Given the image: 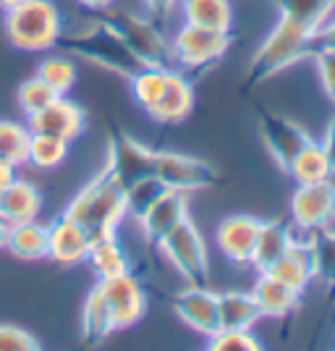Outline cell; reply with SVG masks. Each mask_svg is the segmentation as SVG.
Instances as JSON below:
<instances>
[{
  "instance_id": "6da1fadb",
  "label": "cell",
  "mask_w": 335,
  "mask_h": 351,
  "mask_svg": "<svg viewBox=\"0 0 335 351\" xmlns=\"http://www.w3.org/2000/svg\"><path fill=\"white\" fill-rule=\"evenodd\" d=\"M63 215L76 220L92 239L116 234L118 223L126 218V186L105 168L73 197Z\"/></svg>"
},
{
  "instance_id": "7a4b0ae2",
  "label": "cell",
  "mask_w": 335,
  "mask_h": 351,
  "mask_svg": "<svg viewBox=\"0 0 335 351\" xmlns=\"http://www.w3.org/2000/svg\"><path fill=\"white\" fill-rule=\"evenodd\" d=\"M317 32L291 21V19H283L275 24V29L270 32L262 40V45L257 47L254 58L249 63V79H267L273 73H280L283 69H288L296 60L312 56V50L317 47Z\"/></svg>"
},
{
  "instance_id": "3957f363",
  "label": "cell",
  "mask_w": 335,
  "mask_h": 351,
  "mask_svg": "<svg viewBox=\"0 0 335 351\" xmlns=\"http://www.w3.org/2000/svg\"><path fill=\"white\" fill-rule=\"evenodd\" d=\"M5 32L18 50L40 53L60 43L63 19L53 0H21L5 11Z\"/></svg>"
},
{
  "instance_id": "277c9868",
  "label": "cell",
  "mask_w": 335,
  "mask_h": 351,
  "mask_svg": "<svg viewBox=\"0 0 335 351\" xmlns=\"http://www.w3.org/2000/svg\"><path fill=\"white\" fill-rule=\"evenodd\" d=\"M71 47L76 56L97 63L102 69H110V71L121 73V76H132L134 71L142 69V63L136 60L132 50L123 45V40L116 34V29L108 24V21H100V24H92L87 29L76 32L69 37Z\"/></svg>"
},
{
  "instance_id": "5b68a950",
  "label": "cell",
  "mask_w": 335,
  "mask_h": 351,
  "mask_svg": "<svg viewBox=\"0 0 335 351\" xmlns=\"http://www.w3.org/2000/svg\"><path fill=\"white\" fill-rule=\"evenodd\" d=\"M123 45L132 50L142 66H168L171 63V40H165L155 19L129 14V11H113L105 19Z\"/></svg>"
},
{
  "instance_id": "8992f818",
  "label": "cell",
  "mask_w": 335,
  "mask_h": 351,
  "mask_svg": "<svg viewBox=\"0 0 335 351\" xmlns=\"http://www.w3.org/2000/svg\"><path fill=\"white\" fill-rule=\"evenodd\" d=\"M231 47V32L207 29L197 24H186L171 40V60L186 71H202L218 63Z\"/></svg>"
},
{
  "instance_id": "52a82bcc",
  "label": "cell",
  "mask_w": 335,
  "mask_h": 351,
  "mask_svg": "<svg viewBox=\"0 0 335 351\" xmlns=\"http://www.w3.org/2000/svg\"><path fill=\"white\" fill-rule=\"evenodd\" d=\"M158 247L162 249L168 263L173 265L186 283H207V270H210L207 244H204L199 228L191 223V218L175 226Z\"/></svg>"
},
{
  "instance_id": "ba28073f",
  "label": "cell",
  "mask_w": 335,
  "mask_h": 351,
  "mask_svg": "<svg viewBox=\"0 0 335 351\" xmlns=\"http://www.w3.org/2000/svg\"><path fill=\"white\" fill-rule=\"evenodd\" d=\"M152 176L160 178L168 189L173 191H199V189H212L218 184V171L207 160L191 158L184 152H158L155 149V168Z\"/></svg>"
},
{
  "instance_id": "9c48e42d",
  "label": "cell",
  "mask_w": 335,
  "mask_h": 351,
  "mask_svg": "<svg viewBox=\"0 0 335 351\" xmlns=\"http://www.w3.org/2000/svg\"><path fill=\"white\" fill-rule=\"evenodd\" d=\"M291 218L301 234H317L335 220V181L296 184L291 197Z\"/></svg>"
},
{
  "instance_id": "30bf717a",
  "label": "cell",
  "mask_w": 335,
  "mask_h": 351,
  "mask_svg": "<svg viewBox=\"0 0 335 351\" xmlns=\"http://www.w3.org/2000/svg\"><path fill=\"white\" fill-rule=\"evenodd\" d=\"M97 289H100L102 299L108 304V312H110V320H113L116 330L132 328L134 322L145 315L147 309L145 289L139 286V280L134 278L132 273L113 276V278H100Z\"/></svg>"
},
{
  "instance_id": "8fae6325",
  "label": "cell",
  "mask_w": 335,
  "mask_h": 351,
  "mask_svg": "<svg viewBox=\"0 0 335 351\" xmlns=\"http://www.w3.org/2000/svg\"><path fill=\"white\" fill-rule=\"evenodd\" d=\"M173 309L191 330L207 338L218 333V293L210 291L204 283H189L184 291L175 293Z\"/></svg>"
},
{
  "instance_id": "7c38bea8",
  "label": "cell",
  "mask_w": 335,
  "mask_h": 351,
  "mask_svg": "<svg viewBox=\"0 0 335 351\" xmlns=\"http://www.w3.org/2000/svg\"><path fill=\"white\" fill-rule=\"evenodd\" d=\"M260 132H262V139L267 149H270V155H273V160L283 171H288V165L299 155V149L312 139L299 123H293V121L283 116H275V113H262Z\"/></svg>"
},
{
  "instance_id": "4fadbf2b",
  "label": "cell",
  "mask_w": 335,
  "mask_h": 351,
  "mask_svg": "<svg viewBox=\"0 0 335 351\" xmlns=\"http://www.w3.org/2000/svg\"><path fill=\"white\" fill-rule=\"evenodd\" d=\"M152 168H155V149H149L132 136L113 139L110 155H108V171L116 176L123 186L152 176Z\"/></svg>"
},
{
  "instance_id": "5bb4252c",
  "label": "cell",
  "mask_w": 335,
  "mask_h": 351,
  "mask_svg": "<svg viewBox=\"0 0 335 351\" xmlns=\"http://www.w3.org/2000/svg\"><path fill=\"white\" fill-rule=\"evenodd\" d=\"M92 236L69 215L47 226V257L58 265H79L87 260Z\"/></svg>"
},
{
  "instance_id": "9a60e30c",
  "label": "cell",
  "mask_w": 335,
  "mask_h": 351,
  "mask_svg": "<svg viewBox=\"0 0 335 351\" xmlns=\"http://www.w3.org/2000/svg\"><path fill=\"white\" fill-rule=\"evenodd\" d=\"M27 126L32 132L53 134V136H60L66 142H73L84 129V110L73 100H69L66 95H60L47 108H42L40 113L29 116Z\"/></svg>"
},
{
  "instance_id": "2e32d148",
  "label": "cell",
  "mask_w": 335,
  "mask_h": 351,
  "mask_svg": "<svg viewBox=\"0 0 335 351\" xmlns=\"http://www.w3.org/2000/svg\"><path fill=\"white\" fill-rule=\"evenodd\" d=\"M186 218H189L186 194L168 189L136 223L142 226V231H145V236L152 244H160L162 239L171 234L175 226H181Z\"/></svg>"
},
{
  "instance_id": "e0dca14e",
  "label": "cell",
  "mask_w": 335,
  "mask_h": 351,
  "mask_svg": "<svg viewBox=\"0 0 335 351\" xmlns=\"http://www.w3.org/2000/svg\"><path fill=\"white\" fill-rule=\"evenodd\" d=\"M260 223L262 220L251 218V215H231L218 226V249L236 265L251 263V252H254V241L260 234Z\"/></svg>"
},
{
  "instance_id": "ac0fdd59",
  "label": "cell",
  "mask_w": 335,
  "mask_h": 351,
  "mask_svg": "<svg viewBox=\"0 0 335 351\" xmlns=\"http://www.w3.org/2000/svg\"><path fill=\"white\" fill-rule=\"evenodd\" d=\"M191 108H194V89L191 82L184 73L168 71V82L162 89L160 100L155 105V110L149 116L155 118L158 123L165 126H173V123H184L191 116Z\"/></svg>"
},
{
  "instance_id": "d6986e66",
  "label": "cell",
  "mask_w": 335,
  "mask_h": 351,
  "mask_svg": "<svg viewBox=\"0 0 335 351\" xmlns=\"http://www.w3.org/2000/svg\"><path fill=\"white\" fill-rule=\"evenodd\" d=\"M40 210H42V197L40 189L29 181L16 178L11 186L0 191V220L8 226L37 220Z\"/></svg>"
},
{
  "instance_id": "ffe728a7",
  "label": "cell",
  "mask_w": 335,
  "mask_h": 351,
  "mask_svg": "<svg viewBox=\"0 0 335 351\" xmlns=\"http://www.w3.org/2000/svg\"><path fill=\"white\" fill-rule=\"evenodd\" d=\"M251 296L262 312V317H273V320H283L299 307V291L288 289L286 283H280L267 273H260V278L254 280Z\"/></svg>"
},
{
  "instance_id": "44dd1931",
  "label": "cell",
  "mask_w": 335,
  "mask_h": 351,
  "mask_svg": "<svg viewBox=\"0 0 335 351\" xmlns=\"http://www.w3.org/2000/svg\"><path fill=\"white\" fill-rule=\"evenodd\" d=\"M267 276H273L275 280L280 283H286L288 289L293 291H304L306 286H309V280L314 278V270H312V254H309V247H306V239L304 241H293L288 252L273 263L267 270H264Z\"/></svg>"
},
{
  "instance_id": "7402d4cb",
  "label": "cell",
  "mask_w": 335,
  "mask_h": 351,
  "mask_svg": "<svg viewBox=\"0 0 335 351\" xmlns=\"http://www.w3.org/2000/svg\"><path fill=\"white\" fill-rule=\"evenodd\" d=\"M262 312L251 291H220L218 293V330H251Z\"/></svg>"
},
{
  "instance_id": "603a6c76",
  "label": "cell",
  "mask_w": 335,
  "mask_h": 351,
  "mask_svg": "<svg viewBox=\"0 0 335 351\" xmlns=\"http://www.w3.org/2000/svg\"><path fill=\"white\" fill-rule=\"evenodd\" d=\"M293 241H296V234L286 223H277V220L260 223V234L254 241V252H251V263L249 265H254L260 273H264L270 265L277 263L288 252Z\"/></svg>"
},
{
  "instance_id": "cb8c5ba5",
  "label": "cell",
  "mask_w": 335,
  "mask_h": 351,
  "mask_svg": "<svg viewBox=\"0 0 335 351\" xmlns=\"http://www.w3.org/2000/svg\"><path fill=\"white\" fill-rule=\"evenodd\" d=\"M286 173L291 176L296 184H317V181H330V178H335L333 162L327 158L325 147H322V142H314V139H309L299 149V155L291 160Z\"/></svg>"
},
{
  "instance_id": "d4e9b609",
  "label": "cell",
  "mask_w": 335,
  "mask_h": 351,
  "mask_svg": "<svg viewBox=\"0 0 335 351\" xmlns=\"http://www.w3.org/2000/svg\"><path fill=\"white\" fill-rule=\"evenodd\" d=\"M87 260L92 265V270L97 273V278H113V276L132 273L129 270V257H126L116 234L95 236L92 244H89Z\"/></svg>"
},
{
  "instance_id": "484cf974",
  "label": "cell",
  "mask_w": 335,
  "mask_h": 351,
  "mask_svg": "<svg viewBox=\"0 0 335 351\" xmlns=\"http://www.w3.org/2000/svg\"><path fill=\"white\" fill-rule=\"evenodd\" d=\"M5 249L18 257V260H42L47 257V226L37 223V220H27V223H16L8 228V239H5Z\"/></svg>"
},
{
  "instance_id": "4316f807",
  "label": "cell",
  "mask_w": 335,
  "mask_h": 351,
  "mask_svg": "<svg viewBox=\"0 0 335 351\" xmlns=\"http://www.w3.org/2000/svg\"><path fill=\"white\" fill-rule=\"evenodd\" d=\"M181 14L186 24H197L207 29L231 32V24H234L231 0H181Z\"/></svg>"
},
{
  "instance_id": "83f0119b",
  "label": "cell",
  "mask_w": 335,
  "mask_h": 351,
  "mask_svg": "<svg viewBox=\"0 0 335 351\" xmlns=\"http://www.w3.org/2000/svg\"><path fill=\"white\" fill-rule=\"evenodd\" d=\"M273 3L283 19L299 21L314 32L335 14V0H273Z\"/></svg>"
},
{
  "instance_id": "f1b7e54d",
  "label": "cell",
  "mask_w": 335,
  "mask_h": 351,
  "mask_svg": "<svg viewBox=\"0 0 335 351\" xmlns=\"http://www.w3.org/2000/svg\"><path fill=\"white\" fill-rule=\"evenodd\" d=\"M168 71H171L168 66H142L139 71H134L129 76L134 100L142 105L147 113H152L158 100H160L165 82H168Z\"/></svg>"
},
{
  "instance_id": "f546056e",
  "label": "cell",
  "mask_w": 335,
  "mask_h": 351,
  "mask_svg": "<svg viewBox=\"0 0 335 351\" xmlns=\"http://www.w3.org/2000/svg\"><path fill=\"white\" fill-rule=\"evenodd\" d=\"M306 247L312 254V270L314 278L325 283H335V231L322 228L317 234L306 236Z\"/></svg>"
},
{
  "instance_id": "4dcf8cb0",
  "label": "cell",
  "mask_w": 335,
  "mask_h": 351,
  "mask_svg": "<svg viewBox=\"0 0 335 351\" xmlns=\"http://www.w3.org/2000/svg\"><path fill=\"white\" fill-rule=\"evenodd\" d=\"M66 155H69V142L66 139L53 136V134L32 132L27 162H32L34 168H42V171L58 168L60 162L66 160Z\"/></svg>"
},
{
  "instance_id": "1f68e13d",
  "label": "cell",
  "mask_w": 335,
  "mask_h": 351,
  "mask_svg": "<svg viewBox=\"0 0 335 351\" xmlns=\"http://www.w3.org/2000/svg\"><path fill=\"white\" fill-rule=\"evenodd\" d=\"M82 328H84V336L89 341H102V338H108L110 333H116L113 320H110V312H108V304H105V299H102L97 286L89 291L87 302H84Z\"/></svg>"
},
{
  "instance_id": "d6a6232c",
  "label": "cell",
  "mask_w": 335,
  "mask_h": 351,
  "mask_svg": "<svg viewBox=\"0 0 335 351\" xmlns=\"http://www.w3.org/2000/svg\"><path fill=\"white\" fill-rule=\"evenodd\" d=\"M32 129L27 123L16 121H0V158L14 165H24L29 155Z\"/></svg>"
},
{
  "instance_id": "836d02e7",
  "label": "cell",
  "mask_w": 335,
  "mask_h": 351,
  "mask_svg": "<svg viewBox=\"0 0 335 351\" xmlns=\"http://www.w3.org/2000/svg\"><path fill=\"white\" fill-rule=\"evenodd\" d=\"M165 191H168V186L155 176H147V178H139V181L129 184L126 186V215L139 220Z\"/></svg>"
},
{
  "instance_id": "e575fe53",
  "label": "cell",
  "mask_w": 335,
  "mask_h": 351,
  "mask_svg": "<svg viewBox=\"0 0 335 351\" xmlns=\"http://www.w3.org/2000/svg\"><path fill=\"white\" fill-rule=\"evenodd\" d=\"M37 76L42 79L55 95H66L76 84V63L69 56H47L37 69Z\"/></svg>"
},
{
  "instance_id": "d590c367",
  "label": "cell",
  "mask_w": 335,
  "mask_h": 351,
  "mask_svg": "<svg viewBox=\"0 0 335 351\" xmlns=\"http://www.w3.org/2000/svg\"><path fill=\"white\" fill-rule=\"evenodd\" d=\"M18 105H21V110L27 113V118L34 116V113H40L42 108H47V105L53 103L55 97H60V95H55L53 89L45 84L42 79L34 73L32 79H27L21 87H18Z\"/></svg>"
},
{
  "instance_id": "8d00e7d4",
  "label": "cell",
  "mask_w": 335,
  "mask_h": 351,
  "mask_svg": "<svg viewBox=\"0 0 335 351\" xmlns=\"http://www.w3.org/2000/svg\"><path fill=\"white\" fill-rule=\"evenodd\" d=\"M210 349L218 351H254L260 349V341L251 330H218L210 336Z\"/></svg>"
},
{
  "instance_id": "74e56055",
  "label": "cell",
  "mask_w": 335,
  "mask_h": 351,
  "mask_svg": "<svg viewBox=\"0 0 335 351\" xmlns=\"http://www.w3.org/2000/svg\"><path fill=\"white\" fill-rule=\"evenodd\" d=\"M312 58L317 63V73H320L322 89L327 92V97L335 103V50L327 47H314Z\"/></svg>"
},
{
  "instance_id": "f35d334b",
  "label": "cell",
  "mask_w": 335,
  "mask_h": 351,
  "mask_svg": "<svg viewBox=\"0 0 335 351\" xmlns=\"http://www.w3.org/2000/svg\"><path fill=\"white\" fill-rule=\"evenodd\" d=\"M37 349V338L14 328V325H0V351H32Z\"/></svg>"
},
{
  "instance_id": "ab89813d",
  "label": "cell",
  "mask_w": 335,
  "mask_h": 351,
  "mask_svg": "<svg viewBox=\"0 0 335 351\" xmlns=\"http://www.w3.org/2000/svg\"><path fill=\"white\" fill-rule=\"evenodd\" d=\"M317 47H327V50H335V14L322 24L317 29Z\"/></svg>"
},
{
  "instance_id": "60d3db41",
  "label": "cell",
  "mask_w": 335,
  "mask_h": 351,
  "mask_svg": "<svg viewBox=\"0 0 335 351\" xmlns=\"http://www.w3.org/2000/svg\"><path fill=\"white\" fill-rule=\"evenodd\" d=\"M175 3H178V0H145L147 11H149L152 19H162V16H168L175 8Z\"/></svg>"
},
{
  "instance_id": "b9f144b4",
  "label": "cell",
  "mask_w": 335,
  "mask_h": 351,
  "mask_svg": "<svg viewBox=\"0 0 335 351\" xmlns=\"http://www.w3.org/2000/svg\"><path fill=\"white\" fill-rule=\"evenodd\" d=\"M16 178H18V165L0 158V191L5 189V186H11Z\"/></svg>"
},
{
  "instance_id": "7bdbcfd3",
  "label": "cell",
  "mask_w": 335,
  "mask_h": 351,
  "mask_svg": "<svg viewBox=\"0 0 335 351\" xmlns=\"http://www.w3.org/2000/svg\"><path fill=\"white\" fill-rule=\"evenodd\" d=\"M322 147H325V152H327V158H330V162H333V171H335V116L330 118V123H327V132H325Z\"/></svg>"
},
{
  "instance_id": "ee69618b",
  "label": "cell",
  "mask_w": 335,
  "mask_h": 351,
  "mask_svg": "<svg viewBox=\"0 0 335 351\" xmlns=\"http://www.w3.org/2000/svg\"><path fill=\"white\" fill-rule=\"evenodd\" d=\"M84 8H92V11H105V8H110L116 0H79Z\"/></svg>"
},
{
  "instance_id": "f6af8a7d",
  "label": "cell",
  "mask_w": 335,
  "mask_h": 351,
  "mask_svg": "<svg viewBox=\"0 0 335 351\" xmlns=\"http://www.w3.org/2000/svg\"><path fill=\"white\" fill-rule=\"evenodd\" d=\"M8 228H11V226L0 220V249H5V239H8Z\"/></svg>"
},
{
  "instance_id": "bcb514c9",
  "label": "cell",
  "mask_w": 335,
  "mask_h": 351,
  "mask_svg": "<svg viewBox=\"0 0 335 351\" xmlns=\"http://www.w3.org/2000/svg\"><path fill=\"white\" fill-rule=\"evenodd\" d=\"M18 3H21V0H0V11L5 14V11H11L14 5H18Z\"/></svg>"
}]
</instances>
